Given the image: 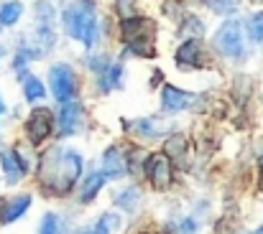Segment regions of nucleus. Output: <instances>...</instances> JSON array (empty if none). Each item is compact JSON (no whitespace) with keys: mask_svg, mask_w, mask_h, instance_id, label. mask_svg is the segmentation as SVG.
Wrapping results in <instances>:
<instances>
[{"mask_svg":"<svg viewBox=\"0 0 263 234\" xmlns=\"http://www.w3.org/2000/svg\"><path fill=\"white\" fill-rule=\"evenodd\" d=\"M161 102H164V110H166V112H181V110H186V107L194 102V97H192L189 92H181V89L166 84L164 92H161Z\"/></svg>","mask_w":263,"mask_h":234,"instance_id":"6e6552de","label":"nucleus"},{"mask_svg":"<svg viewBox=\"0 0 263 234\" xmlns=\"http://www.w3.org/2000/svg\"><path fill=\"white\" fill-rule=\"evenodd\" d=\"M146 176L154 188H166L172 183V158L164 153H154L146 160Z\"/></svg>","mask_w":263,"mask_h":234,"instance_id":"39448f33","label":"nucleus"},{"mask_svg":"<svg viewBox=\"0 0 263 234\" xmlns=\"http://www.w3.org/2000/svg\"><path fill=\"white\" fill-rule=\"evenodd\" d=\"M105 181H107V173H92V176L87 178V183H85V188H82V196H80V201H82V204L92 201V199L97 196V191L105 186Z\"/></svg>","mask_w":263,"mask_h":234,"instance_id":"4468645a","label":"nucleus"},{"mask_svg":"<svg viewBox=\"0 0 263 234\" xmlns=\"http://www.w3.org/2000/svg\"><path fill=\"white\" fill-rule=\"evenodd\" d=\"M115 8L123 18H136V0H115Z\"/></svg>","mask_w":263,"mask_h":234,"instance_id":"412c9836","label":"nucleus"},{"mask_svg":"<svg viewBox=\"0 0 263 234\" xmlns=\"http://www.w3.org/2000/svg\"><path fill=\"white\" fill-rule=\"evenodd\" d=\"M23 89H26V99H31V102L44 97V84L31 74H23Z\"/></svg>","mask_w":263,"mask_h":234,"instance_id":"6ab92c4d","label":"nucleus"},{"mask_svg":"<svg viewBox=\"0 0 263 234\" xmlns=\"http://www.w3.org/2000/svg\"><path fill=\"white\" fill-rule=\"evenodd\" d=\"M217 49L225 54V56H233V59H243L246 49H243V33H240V23L238 20H230L225 23L220 31H217V38H215Z\"/></svg>","mask_w":263,"mask_h":234,"instance_id":"7ed1b4c3","label":"nucleus"},{"mask_svg":"<svg viewBox=\"0 0 263 234\" xmlns=\"http://www.w3.org/2000/svg\"><path fill=\"white\" fill-rule=\"evenodd\" d=\"M112 224H115V217H102V219H100V222H97L87 234H110Z\"/></svg>","mask_w":263,"mask_h":234,"instance_id":"5701e85b","label":"nucleus"},{"mask_svg":"<svg viewBox=\"0 0 263 234\" xmlns=\"http://www.w3.org/2000/svg\"><path fill=\"white\" fill-rule=\"evenodd\" d=\"M3 112H5V104H3V102H0V115H3Z\"/></svg>","mask_w":263,"mask_h":234,"instance_id":"bb28decb","label":"nucleus"},{"mask_svg":"<svg viewBox=\"0 0 263 234\" xmlns=\"http://www.w3.org/2000/svg\"><path fill=\"white\" fill-rule=\"evenodd\" d=\"M23 13V5L18 0H8L0 5V26H13Z\"/></svg>","mask_w":263,"mask_h":234,"instance_id":"2eb2a0df","label":"nucleus"},{"mask_svg":"<svg viewBox=\"0 0 263 234\" xmlns=\"http://www.w3.org/2000/svg\"><path fill=\"white\" fill-rule=\"evenodd\" d=\"M62 112H59V133L62 135H74L82 127V107L77 102H62Z\"/></svg>","mask_w":263,"mask_h":234,"instance_id":"423d86ee","label":"nucleus"},{"mask_svg":"<svg viewBox=\"0 0 263 234\" xmlns=\"http://www.w3.org/2000/svg\"><path fill=\"white\" fill-rule=\"evenodd\" d=\"M0 163H3V168H5V173H8L10 181H18L21 173L28 168L26 160H21L18 153H10V151H3V153H0Z\"/></svg>","mask_w":263,"mask_h":234,"instance_id":"1a4fd4ad","label":"nucleus"},{"mask_svg":"<svg viewBox=\"0 0 263 234\" xmlns=\"http://www.w3.org/2000/svg\"><path fill=\"white\" fill-rule=\"evenodd\" d=\"M41 234H59V219H57L54 214H46V217H44Z\"/></svg>","mask_w":263,"mask_h":234,"instance_id":"b1692460","label":"nucleus"},{"mask_svg":"<svg viewBox=\"0 0 263 234\" xmlns=\"http://www.w3.org/2000/svg\"><path fill=\"white\" fill-rule=\"evenodd\" d=\"M28 206H31V196H18V199L8 201V204L3 206V224L15 222L21 214H26V209H28Z\"/></svg>","mask_w":263,"mask_h":234,"instance_id":"9b49d317","label":"nucleus"},{"mask_svg":"<svg viewBox=\"0 0 263 234\" xmlns=\"http://www.w3.org/2000/svg\"><path fill=\"white\" fill-rule=\"evenodd\" d=\"M82 173V160L74 151H51L41 160V181L54 194H67Z\"/></svg>","mask_w":263,"mask_h":234,"instance_id":"f257e3e1","label":"nucleus"},{"mask_svg":"<svg viewBox=\"0 0 263 234\" xmlns=\"http://www.w3.org/2000/svg\"><path fill=\"white\" fill-rule=\"evenodd\" d=\"M166 153H169V158H174V160H179V163H184V156H186V138H184V135L169 138V143H166Z\"/></svg>","mask_w":263,"mask_h":234,"instance_id":"a211bd4d","label":"nucleus"},{"mask_svg":"<svg viewBox=\"0 0 263 234\" xmlns=\"http://www.w3.org/2000/svg\"><path fill=\"white\" fill-rule=\"evenodd\" d=\"M248 36H251V41H256V44L263 41V13H256V15L248 18Z\"/></svg>","mask_w":263,"mask_h":234,"instance_id":"aec40b11","label":"nucleus"},{"mask_svg":"<svg viewBox=\"0 0 263 234\" xmlns=\"http://www.w3.org/2000/svg\"><path fill=\"white\" fill-rule=\"evenodd\" d=\"M64 26L67 33L77 41H82L85 46H92L97 38V10L92 0H67L64 5Z\"/></svg>","mask_w":263,"mask_h":234,"instance_id":"f03ea898","label":"nucleus"},{"mask_svg":"<svg viewBox=\"0 0 263 234\" xmlns=\"http://www.w3.org/2000/svg\"><path fill=\"white\" fill-rule=\"evenodd\" d=\"M102 160H105V168H107V176H110V178L125 176V160H123V156H120L118 148H107L105 156H102Z\"/></svg>","mask_w":263,"mask_h":234,"instance_id":"f8f14e48","label":"nucleus"},{"mask_svg":"<svg viewBox=\"0 0 263 234\" xmlns=\"http://www.w3.org/2000/svg\"><path fill=\"white\" fill-rule=\"evenodd\" d=\"M207 3L212 5L215 13H235L238 8V0H207Z\"/></svg>","mask_w":263,"mask_h":234,"instance_id":"4be33fe9","label":"nucleus"},{"mask_svg":"<svg viewBox=\"0 0 263 234\" xmlns=\"http://www.w3.org/2000/svg\"><path fill=\"white\" fill-rule=\"evenodd\" d=\"M146 31H151V23L146 20V18H125L123 20V36L128 38V41H136V38H143V36H148Z\"/></svg>","mask_w":263,"mask_h":234,"instance_id":"9d476101","label":"nucleus"},{"mask_svg":"<svg viewBox=\"0 0 263 234\" xmlns=\"http://www.w3.org/2000/svg\"><path fill=\"white\" fill-rule=\"evenodd\" d=\"M49 81H51V92L59 102H72L74 99V92H77V79L72 74V69L67 64H57L51 67V74H49Z\"/></svg>","mask_w":263,"mask_h":234,"instance_id":"20e7f679","label":"nucleus"},{"mask_svg":"<svg viewBox=\"0 0 263 234\" xmlns=\"http://www.w3.org/2000/svg\"><path fill=\"white\" fill-rule=\"evenodd\" d=\"M256 234H263V227H261V229H258V232H256Z\"/></svg>","mask_w":263,"mask_h":234,"instance_id":"cd10ccee","label":"nucleus"},{"mask_svg":"<svg viewBox=\"0 0 263 234\" xmlns=\"http://www.w3.org/2000/svg\"><path fill=\"white\" fill-rule=\"evenodd\" d=\"M202 28H204V26H202V20H197V18H189V20L184 23V31H186V33H194V36L202 33Z\"/></svg>","mask_w":263,"mask_h":234,"instance_id":"393cba45","label":"nucleus"},{"mask_svg":"<svg viewBox=\"0 0 263 234\" xmlns=\"http://www.w3.org/2000/svg\"><path fill=\"white\" fill-rule=\"evenodd\" d=\"M258 168H261V188H263V158L258 160Z\"/></svg>","mask_w":263,"mask_h":234,"instance_id":"a878e982","label":"nucleus"},{"mask_svg":"<svg viewBox=\"0 0 263 234\" xmlns=\"http://www.w3.org/2000/svg\"><path fill=\"white\" fill-rule=\"evenodd\" d=\"M97 74H100V89H102V92H107V89L118 87V79H120V67H118V64H115V67H107V64H105V67H102Z\"/></svg>","mask_w":263,"mask_h":234,"instance_id":"f3484780","label":"nucleus"},{"mask_svg":"<svg viewBox=\"0 0 263 234\" xmlns=\"http://www.w3.org/2000/svg\"><path fill=\"white\" fill-rule=\"evenodd\" d=\"M0 56H3V46H0Z\"/></svg>","mask_w":263,"mask_h":234,"instance_id":"c85d7f7f","label":"nucleus"},{"mask_svg":"<svg viewBox=\"0 0 263 234\" xmlns=\"http://www.w3.org/2000/svg\"><path fill=\"white\" fill-rule=\"evenodd\" d=\"M199 44L197 41H186L181 49H179V54H176V61L179 64H189V67H202V59H199Z\"/></svg>","mask_w":263,"mask_h":234,"instance_id":"ddd939ff","label":"nucleus"},{"mask_svg":"<svg viewBox=\"0 0 263 234\" xmlns=\"http://www.w3.org/2000/svg\"><path fill=\"white\" fill-rule=\"evenodd\" d=\"M49 133H51V117H49V112L46 110H33V115L28 120V138H31V143L33 145L44 143Z\"/></svg>","mask_w":263,"mask_h":234,"instance_id":"0eeeda50","label":"nucleus"},{"mask_svg":"<svg viewBox=\"0 0 263 234\" xmlns=\"http://www.w3.org/2000/svg\"><path fill=\"white\" fill-rule=\"evenodd\" d=\"M133 130H138L141 135H151V138H156V135H161V133H166V125L164 122H159V120H138V122H133Z\"/></svg>","mask_w":263,"mask_h":234,"instance_id":"dca6fc26","label":"nucleus"}]
</instances>
